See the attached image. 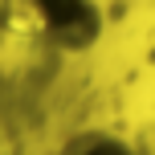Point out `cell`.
<instances>
[{
    "label": "cell",
    "instance_id": "2",
    "mask_svg": "<svg viewBox=\"0 0 155 155\" xmlns=\"http://www.w3.org/2000/svg\"><path fill=\"white\" fill-rule=\"evenodd\" d=\"M57 155H143L139 147H135L131 139H123V135H114V131H78L70 135V139L61 143V151Z\"/></svg>",
    "mask_w": 155,
    "mask_h": 155
},
{
    "label": "cell",
    "instance_id": "1",
    "mask_svg": "<svg viewBox=\"0 0 155 155\" xmlns=\"http://www.w3.org/2000/svg\"><path fill=\"white\" fill-rule=\"evenodd\" d=\"M102 37L94 0H0V41L41 53H86Z\"/></svg>",
    "mask_w": 155,
    "mask_h": 155
}]
</instances>
